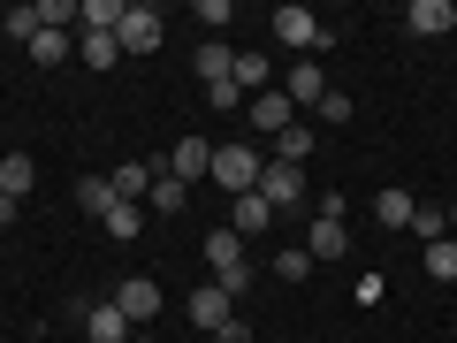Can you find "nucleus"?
<instances>
[{"label": "nucleus", "mask_w": 457, "mask_h": 343, "mask_svg": "<svg viewBox=\"0 0 457 343\" xmlns=\"http://www.w3.org/2000/svg\"><path fill=\"white\" fill-rule=\"evenodd\" d=\"M161 31H168L161 8L130 0V8H122V23H114V46H122V54H153V46H161Z\"/></svg>", "instance_id": "3"}, {"label": "nucleus", "mask_w": 457, "mask_h": 343, "mask_svg": "<svg viewBox=\"0 0 457 343\" xmlns=\"http://www.w3.org/2000/svg\"><path fill=\"white\" fill-rule=\"evenodd\" d=\"M328 92H336V84H328L320 62H290V84H282V99H290V107H320Z\"/></svg>", "instance_id": "9"}, {"label": "nucleus", "mask_w": 457, "mask_h": 343, "mask_svg": "<svg viewBox=\"0 0 457 343\" xmlns=\"http://www.w3.org/2000/svg\"><path fill=\"white\" fill-rule=\"evenodd\" d=\"M427 275H435V282H457V237H435V245H427Z\"/></svg>", "instance_id": "26"}, {"label": "nucleus", "mask_w": 457, "mask_h": 343, "mask_svg": "<svg viewBox=\"0 0 457 343\" xmlns=\"http://www.w3.org/2000/svg\"><path fill=\"white\" fill-rule=\"evenodd\" d=\"M0 31H8V38H23V46H31V38L46 31V23H38V0H31V8H8V16H0Z\"/></svg>", "instance_id": "27"}, {"label": "nucleus", "mask_w": 457, "mask_h": 343, "mask_svg": "<svg viewBox=\"0 0 457 343\" xmlns=\"http://www.w3.org/2000/svg\"><path fill=\"white\" fill-rule=\"evenodd\" d=\"M260 153L252 146H213V183H221L228 198H245V191H260Z\"/></svg>", "instance_id": "2"}, {"label": "nucleus", "mask_w": 457, "mask_h": 343, "mask_svg": "<svg viewBox=\"0 0 457 343\" xmlns=\"http://www.w3.org/2000/svg\"><path fill=\"white\" fill-rule=\"evenodd\" d=\"M411 206H420V198L396 191V183H389V191H374V222L381 229H411Z\"/></svg>", "instance_id": "19"}, {"label": "nucleus", "mask_w": 457, "mask_h": 343, "mask_svg": "<svg viewBox=\"0 0 457 343\" xmlns=\"http://www.w3.org/2000/svg\"><path fill=\"white\" fill-rule=\"evenodd\" d=\"M137 229H145L137 206H107V237H114V245H137Z\"/></svg>", "instance_id": "28"}, {"label": "nucleus", "mask_w": 457, "mask_h": 343, "mask_svg": "<svg viewBox=\"0 0 457 343\" xmlns=\"http://www.w3.org/2000/svg\"><path fill=\"white\" fill-rule=\"evenodd\" d=\"M275 267H282V282H305V275H312V252H305V245H290Z\"/></svg>", "instance_id": "31"}, {"label": "nucleus", "mask_w": 457, "mask_h": 343, "mask_svg": "<svg viewBox=\"0 0 457 343\" xmlns=\"http://www.w3.org/2000/svg\"><path fill=\"white\" fill-rule=\"evenodd\" d=\"M213 343H252V328H237V321H228V328H221Z\"/></svg>", "instance_id": "34"}, {"label": "nucleus", "mask_w": 457, "mask_h": 343, "mask_svg": "<svg viewBox=\"0 0 457 343\" xmlns=\"http://www.w3.org/2000/svg\"><path fill=\"white\" fill-rule=\"evenodd\" d=\"M145 206H161V213H183V206H191V183H176V176L161 168V176H153V191H145Z\"/></svg>", "instance_id": "24"}, {"label": "nucleus", "mask_w": 457, "mask_h": 343, "mask_svg": "<svg viewBox=\"0 0 457 343\" xmlns=\"http://www.w3.org/2000/svg\"><path fill=\"white\" fill-rule=\"evenodd\" d=\"M228 84H237V92H252V99L275 92V62H267V54H237V77H228Z\"/></svg>", "instance_id": "17"}, {"label": "nucleus", "mask_w": 457, "mask_h": 343, "mask_svg": "<svg viewBox=\"0 0 457 343\" xmlns=\"http://www.w3.org/2000/svg\"><path fill=\"white\" fill-rule=\"evenodd\" d=\"M161 168H168L176 183H198V176H213V146H206V138H176Z\"/></svg>", "instance_id": "6"}, {"label": "nucleus", "mask_w": 457, "mask_h": 343, "mask_svg": "<svg viewBox=\"0 0 457 343\" xmlns=\"http://www.w3.org/2000/svg\"><path fill=\"white\" fill-rule=\"evenodd\" d=\"M8 222H16V198H0V229H8Z\"/></svg>", "instance_id": "35"}, {"label": "nucleus", "mask_w": 457, "mask_h": 343, "mask_svg": "<svg viewBox=\"0 0 457 343\" xmlns=\"http://www.w3.org/2000/svg\"><path fill=\"white\" fill-rule=\"evenodd\" d=\"M77 343H84V336H77Z\"/></svg>", "instance_id": "38"}, {"label": "nucleus", "mask_w": 457, "mask_h": 343, "mask_svg": "<svg viewBox=\"0 0 457 343\" xmlns=\"http://www.w3.org/2000/svg\"><path fill=\"white\" fill-rule=\"evenodd\" d=\"M411 237H420V245L450 237V213H442V206H411Z\"/></svg>", "instance_id": "29"}, {"label": "nucleus", "mask_w": 457, "mask_h": 343, "mask_svg": "<svg viewBox=\"0 0 457 343\" xmlns=\"http://www.w3.org/2000/svg\"><path fill=\"white\" fill-rule=\"evenodd\" d=\"M130 343H153V336H130Z\"/></svg>", "instance_id": "37"}, {"label": "nucleus", "mask_w": 457, "mask_h": 343, "mask_svg": "<svg viewBox=\"0 0 457 343\" xmlns=\"http://www.w3.org/2000/svg\"><path fill=\"white\" fill-rule=\"evenodd\" d=\"M320 146V138H312V122H290V130L275 138V161H290V168H305V153Z\"/></svg>", "instance_id": "23"}, {"label": "nucleus", "mask_w": 457, "mask_h": 343, "mask_svg": "<svg viewBox=\"0 0 457 343\" xmlns=\"http://www.w3.org/2000/svg\"><path fill=\"white\" fill-rule=\"evenodd\" d=\"M206 267H213V282L237 297V290L252 282V267H245V237H237V229H213V237H206Z\"/></svg>", "instance_id": "1"}, {"label": "nucleus", "mask_w": 457, "mask_h": 343, "mask_svg": "<svg viewBox=\"0 0 457 343\" xmlns=\"http://www.w3.org/2000/svg\"><path fill=\"white\" fill-rule=\"evenodd\" d=\"M114 305L130 313V328L161 321V282H153V275H130V282H122V290H114Z\"/></svg>", "instance_id": "8"}, {"label": "nucleus", "mask_w": 457, "mask_h": 343, "mask_svg": "<svg viewBox=\"0 0 457 343\" xmlns=\"http://www.w3.org/2000/svg\"><path fill=\"white\" fill-rule=\"evenodd\" d=\"M183 313H191V328L221 336V328H228V290H221V282H206V290H191V305H183Z\"/></svg>", "instance_id": "11"}, {"label": "nucleus", "mask_w": 457, "mask_h": 343, "mask_svg": "<svg viewBox=\"0 0 457 343\" xmlns=\"http://www.w3.org/2000/svg\"><path fill=\"white\" fill-rule=\"evenodd\" d=\"M245 107H252V130H267V138H282L297 122V107L282 99V84H275V92H260V99H245Z\"/></svg>", "instance_id": "13"}, {"label": "nucleus", "mask_w": 457, "mask_h": 343, "mask_svg": "<svg viewBox=\"0 0 457 343\" xmlns=\"http://www.w3.org/2000/svg\"><path fill=\"white\" fill-rule=\"evenodd\" d=\"M77 62H92V69H114V62H122L114 31H77Z\"/></svg>", "instance_id": "21"}, {"label": "nucleus", "mask_w": 457, "mask_h": 343, "mask_svg": "<svg viewBox=\"0 0 457 343\" xmlns=\"http://www.w3.org/2000/svg\"><path fill=\"white\" fill-rule=\"evenodd\" d=\"M305 252H312V267H320V260H343V252H351V229H343V213H312Z\"/></svg>", "instance_id": "10"}, {"label": "nucleus", "mask_w": 457, "mask_h": 343, "mask_svg": "<svg viewBox=\"0 0 457 343\" xmlns=\"http://www.w3.org/2000/svg\"><path fill=\"white\" fill-rule=\"evenodd\" d=\"M312 114H320V122H351V92H328Z\"/></svg>", "instance_id": "32"}, {"label": "nucleus", "mask_w": 457, "mask_h": 343, "mask_svg": "<svg viewBox=\"0 0 457 343\" xmlns=\"http://www.w3.org/2000/svg\"><path fill=\"white\" fill-rule=\"evenodd\" d=\"M260 198H267V206H305V168H290V161H267L260 168Z\"/></svg>", "instance_id": "5"}, {"label": "nucleus", "mask_w": 457, "mask_h": 343, "mask_svg": "<svg viewBox=\"0 0 457 343\" xmlns=\"http://www.w3.org/2000/svg\"><path fill=\"white\" fill-rule=\"evenodd\" d=\"M153 176H161V168H153V161H122V168H114V198H122V206H137V198H145L153 191Z\"/></svg>", "instance_id": "16"}, {"label": "nucleus", "mask_w": 457, "mask_h": 343, "mask_svg": "<svg viewBox=\"0 0 457 343\" xmlns=\"http://www.w3.org/2000/svg\"><path fill=\"white\" fill-rule=\"evenodd\" d=\"M77 206L92 213V222H107V206H122V198H114V183H107V176H84V183H77Z\"/></svg>", "instance_id": "22"}, {"label": "nucleus", "mask_w": 457, "mask_h": 343, "mask_svg": "<svg viewBox=\"0 0 457 343\" xmlns=\"http://www.w3.org/2000/svg\"><path fill=\"white\" fill-rule=\"evenodd\" d=\"M267 222H275V206H267L260 191H245V198H228V229H237V237H260Z\"/></svg>", "instance_id": "15"}, {"label": "nucleus", "mask_w": 457, "mask_h": 343, "mask_svg": "<svg viewBox=\"0 0 457 343\" xmlns=\"http://www.w3.org/2000/svg\"><path fill=\"white\" fill-rule=\"evenodd\" d=\"M442 213H450V237H457V206H442Z\"/></svg>", "instance_id": "36"}, {"label": "nucleus", "mask_w": 457, "mask_h": 343, "mask_svg": "<svg viewBox=\"0 0 457 343\" xmlns=\"http://www.w3.org/2000/svg\"><path fill=\"white\" fill-rule=\"evenodd\" d=\"M31 183H38V161H31V153H0V198H16V206H23Z\"/></svg>", "instance_id": "14"}, {"label": "nucleus", "mask_w": 457, "mask_h": 343, "mask_svg": "<svg viewBox=\"0 0 457 343\" xmlns=\"http://www.w3.org/2000/svg\"><path fill=\"white\" fill-rule=\"evenodd\" d=\"M130 0H77V31H114Z\"/></svg>", "instance_id": "20"}, {"label": "nucleus", "mask_w": 457, "mask_h": 343, "mask_svg": "<svg viewBox=\"0 0 457 343\" xmlns=\"http://www.w3.org/2000/svg\"><path fill=\"white\" fill-rule=\"evenodd\" d=\"M275 38L297 54V62H312V46L328 38V23L312 16V8H290V0H282V8H275Z\"/></svg>", "instance_id": "4"}, {"label": "nucleus", "mask_w": 457, "mask_h": 343, "mask_svg": "<svg viewBox=\"0 0 457 343\" xmlns=\"http://www.w3.org/2000/svg\"><path fill=\"white\" fill-rule=\"evenodd\" d=\"M191 69H198V77H206V84H228V77H237V54H228L221 38H206V46L191 54Z\"/></svg>", "instance_id": "18"}, {"label": "nucleus", "mask_w": 457, "mask_h": 343, "mask_svg": "<svg viewBox=\"0 0 457 343\" xmlns=\"http://www.w3.org/2000/svg\"><path fill=\"white\" fill-rule=\"evenodd\" d=\"M206 107L228 114V107H245V92H237V84H206Z\"/></svg>", "instance_id": "33"}, {"label": "nucleus", "mask_w": 457, "mask_h": 343, "mask_svg": "<svg viewBox=\"0 0 457 343\" xmlns=\"http://www.w3.org/2000/svg\"><path fill=\"white\" fill-rule=\"evenodd\" d=\"M450 23H457L450 0H411V8H404V31H411V38H442Z\"/></svg>", "instance_id": "12"}, {"label": "nucleus", "mask_w": 457, "mask_h": 343, "mask_svg": "<svg viewBox=\"0 0 457 343\" xmlns=\"http://www.w3.org/2000/svg\"><path fill=\"white\" fill-rule=\"evenodd\" d=\"M137 328H130V313L114 305V297H99L92 313H84V343H130Z\"/></svg>", "instance_id": "7"}, {"label": "nucleus", "mask_w": 457, "mask_h": 343, "mask_svg": "<svg viewBox=\"0 0 457 343\" xmlns=\"http://www.w3.org/2000/svg\"><path fill=\"white\" fill-rule=\"evenodd\" d=\"M69 54H77V38H69V31H38V38H31V62H38V69H62Z\"/></svg>", "instance_id": "25"}, {"label": "nucleus", "mask_w": 457, "mask_h": 343, "mask_svg": "<svg viewBox=\"0 0 457 343\" xmlns=\"http://www.w3.org/2000/svg\"><path fill=\"white\" fill-rule=\"evenodd\" d=\"M38 23H46V31H69V23H77V0H38Z\"/></svg>", "instance_id": "30"}]
</instances>
